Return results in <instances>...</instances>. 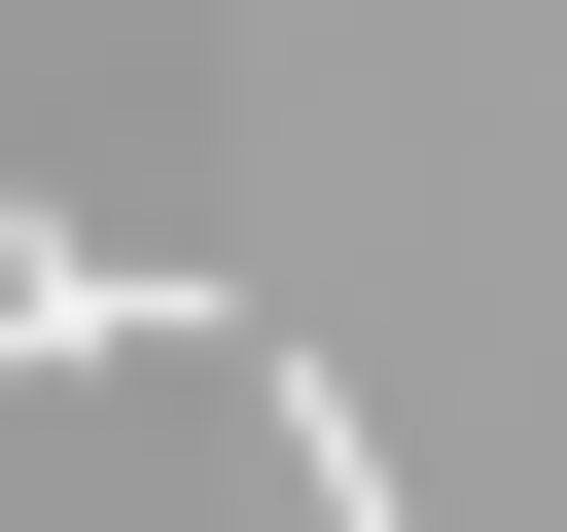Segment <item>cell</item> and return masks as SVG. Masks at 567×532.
<instances>
[{
	"label": "cell",
	"mask_w": 567,
	"mask_h": 532,
	"mask_svg": "<svg viewBox=\"0 0 567 532\" xmlns=\"http://www.w3.org/2000/svg\"><path fill=\"white\" fill-rule=\"evenodd\" d=\"M142 319H177L142 248H0V355H142Z\"/></svg>",
	"instance_id": "cell-1"
}]
</instances>
